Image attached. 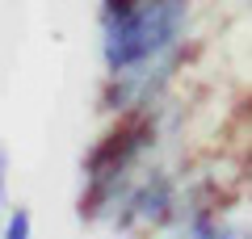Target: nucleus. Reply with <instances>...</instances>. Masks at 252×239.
<instances>
[{
	"label": "nucleus",
	"mask_w": 252,
	"mask_h": 239,
	"mask_svg": "<svg viewBox=\"0 0 252 239\" xmlns=\"http://www.w3.org/2000/svg\"><path fill=\"white\" fill-rule=\"evenodd\" d=\"M4 239H30V214L26 210H17L9 218V231H4Z\"/></svg>",
	"instance_id": "1"
}]
</instances>
